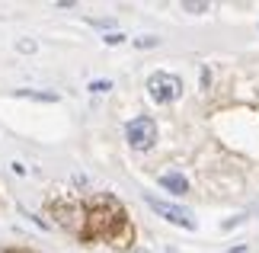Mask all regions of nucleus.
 Returning <instances> with one entry per match:
<instances>
[{"label":"nucleus","instance_id":"nucleus-1","mask_svg":"<svg viewBox=\"0 0 259 253\" xmlns=\"http://www.w3.org/2000/svg\"><path fill=\"white\" fill-rule=\"evenodd\" d=\"M125 138H128V144H132L135 151L154 148V141H157V125H154V119H147V116L132 119V122L125 125Z\"/></svg>","mask_w":259,"mask_h":253},{"label":"nucleus","instance_id":"nucleus-2","mask_svg":"<svg viewBox=\"0 0 259 253\" xmlns=\"http://www.w3.org/2000/svg\"><path fill=\"white\" fill-rule=\"evenodd\" d=\"M147 93H151L154 103H173V99H179V93H183V80L160 70V74H154L147 80Z\"/></svg>","mask_w":259,"mask_h":253},{"label":"nucleus","instance_id":"nucleus-3","mask_svg":"<svg viewBox=\"0 0 259 253\" xmlns=\"http://www.w3.org/2000/svg\"><path fill=\"white\" fill-rule=\"evenodd\" d=\"M147 205H151L157 215H163L166 221H173V225L186 228V231H195V218H192V211L179 208V205H173V202H163V199H157V196H147Z\"/></svg>","mask_w":259,"mask_h":253},{"label":"nucleus","instance_id":"nucleus-4","mask_svg":"<svg viewBox=\"0 0 259 253\" xmlns=\"http://www.w3.org/2000/svg\"><path fill=\"white\" fill-rule=\"evenodd\" d=\"M160 186L166 192H173V196H186V192H189V179L183 173H163L160 176Z\"/></svg>","mask_w":259,"mask_h":253},{"label":"nucleus","instance_id":"nucleus-5","mask_svg":"<svg viewBox=\"0 0 259 253\" xmlns=\"http://www.w3.org/2000/svg\"><path fill=\"white\" fill-rule=\"evenodd\" d=\"M16 96H29V99H42V103H55V93H35V90H16Z\"/></svg>","mask_w":259,"mask_h":253},{"label":"nucleus","instance_id":"nucleus-6","mask_svg":"<svg viewBox=\"0 0 259 253\" xmlns=\"http://www.w3.org/2000/svg\"><path fill=\"white\" fill-rule=\"evenodd\" d=\"M112 90V80H93L90 84V93H109Z\"/></svg>","mask_w":259,"mask_h":253},{"label":"nucleus","instance_id":"nucleus-7","mask_svg":"<svg viewBox=\"0 0 259 253\" xmlns=\"http://www.w3.org/2000/svg\"><path fill=\"white\" fill-rule=\"evenodd\" d=\"M103 42L106 45H118V42H125V35L122 32H109V35H103Z\"/></svg>","mask_w":259,"mask_h":253},{"label":"nucleus","instance_id":"nucleus-8","mask_svg":"<svg viewBox=\"0 0 259 253\" xmlns=\"http://www.w3.org/2000/svg\"><path fill=\"white\" fill-rule=\"evenodd\" d=\"M19 52H35V42L32 39H23V42H19Z\"/></svg>","mask_w":259,"mask_h":253},{"label":"nucleus","instance_id":"nucleus-9","mask_svg":"<svg viewBox=\"0 0 259 253\" xmlns=\"http://www.w3.org/2000/svg\"><path fill=\"white\" fill-rule=\"evenodd\" d=\"M186 10H192V13H202V10H208V4H183Z\"/></svg>","mask_w":259,"mask_h":253},{"label":"nucleus","instance_id":"nucleus-10","mask_svg":"<svg viewBox=\"0 0 259 253\" xmlns=\"http://www.w3.org/2000/svg\"><path fill=\"white\" fill-rule=\"evenodd\" d=\"M138 45H141V48H151V45H157V39H138Z\"/></svg>","mask_w":259,"mask_h":253}]
</instances>
